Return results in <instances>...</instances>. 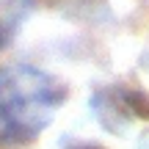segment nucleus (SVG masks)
Masks as SVG:
<instances>
[{
	"label": "nucleus",
	"instance_id": "obj_1",
	"mask_svg": "<svg viewBox=\"0 0 149 149\" xmlns=\"http://www.w3.org/2000/svg\"><path fill=\"white\" fill-rule=\"evenodd\" d=\"M66 88L33 66H11L0 74V146H25L55 119Z\"/></svg>",
	"mask_w": 149,
	"mask_h": 149
},
{
	"label": "nucleus",
	"instance_id": "obj_2",
	"mask_svg": "<svg viewBox=\"0 0 149 149\" xmlns=\"http://www.w3.org/2000/svg\"><path fill=\"white\" fill-rule=\"evenodd\" d=\"M6 44V31H3V25H0V47Z\"/></svg>",
	"mask_w": 149,
	"mask_h": 149
}]
</instances>
